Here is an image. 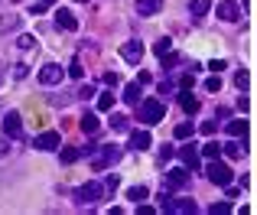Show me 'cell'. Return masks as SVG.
<instances>
[{
    "label": "cell",
    "mask_w": 257,
    "mask_h": 215,
    "mask_svg": "<svg viewBox=\"0 0 257 215\" xmlns=\"http://www.w3.org/2000/svg\"><path fill=\"white\" fill-rule=\"evenodd\" d=\"M163 114H166V104L160 98H144L137 108V121H144V124H160Z\"/></svg>",
    "instance_id": "cell-1"
},
{
    "label": "cell",
    "mask_w": 257,
    "mask_h": 215,
    "mask_svg": "<svg viewBox=\"0 0 257 215\" xmlns=\"http://www.w3.org/2000/svg\"><path fill=\"white\" fill-rule=\"evenodd\" d=\"M160 209L170 212V215H192L195 202H192V199H173L170 192H160Z\"/></svg>",
    "instance_id": "cell-2"
},
{
    "label": "cell",
    "mask_w": 257,
    "mask_h": 215,
    "mask_svg": "<svg viewBox=\"0 0 257 215\" xmlns=\"http://www.w3.org/2000/svg\"><path fill=\"white\" fill-rule=\"evenodd\" d=\"M101 196H104V183H85L75 189L78 205H94V202H101Z\"/></svg>",
    "instance_id": "cell-3"
},
{
    "label": "cell",
    "mask_w": 257,
    "mask_h": 215,
    "mask_svg": "<svg viewBox=\"0 0 257 215\" xmlns=\"http://www.w3.org/2000/svg\"><path fill=\"white\" fill-rule=\"evenodd\" d=\"M98 157L91 160V166L94 170H104V166H111V163H117V157H120V147H114V144H107V147H98Z\"/></svg>",
    "instance_id": "cell-4"
},
{
    "label": "cell",
    "mask_w": 257,
    "mask_h": 215,
    "mask_svg": "<svg viewBox=\"0 0 257 215\" xmlns=\"http://www.w3.org/2000/svg\"><path fill=\"white\" fill-rule=\"evenodd\" d=\"M205 176L212 179L215 186H228V183H231V166H228V163H218V160H212V163H208V170H205Z\"/></svg>",
    "instance_id": "cell-5"
},
{
    "label": "cell",
    "mask_w": 257,
    "mask_h": 215,
    "mask_svg": "<svg viewBox=\"0 0 257 215\" xmlns=\"http://www.w3.org/2000/svg\"><path fill=\"white\" fill-rule=\"evenodd\" d=\"M215 17L225 20V23H238V20H241V4H234V0H221V4L215 7Z\"/></svg>",
    "instance_id": "cell-6"
},
{
    "label": "cell",
    "mask_w": 257,
    "mask_h": 215,
    "mask_svg": "<svg viewBox=\"0 0 257 215\" xmlns=\"http://www.w3.org/2000/svg\"><path fill=\"white\" fill-rule=\"evenodd\" d=\"M62 78H65V69L56 65V62H46L43 69H39V82L43 85H62Z\"/></svg>",
    "instance_id": "cell-7"
},
{
    "label": "cell",
    "mask_w": 257,
    "mask_h": 215,
    "mask_svg": "<svg viewBox=\"0 0 257 215\" xmlns=\"http://www.w3.org/2000/svg\"><path fill=\"white\" fill-rule=\"evenodd\" d=\"M120 56H124V62L137 65L140 59H144V43H140V39H127V43L120 46Z\"/></svg>",
    "instance_id": "cell-8"
},
{
    "label": "cell",
    "mask_w": 257,
    "mask_h": 215,
    "mask_svg": "<svg viewBox=\"0 0 257 215\" xmlns=\"http://www.w3.org/2000/svg\"><path fill=\"white\" fill-rule=\"evenodd\" d=\"M33 147H36V150H59V147H62V137H59V131H46L33 140Z\"/></svg>",
    "instance_id": "cell-9"
},
{
    "label": "cell",
    "mask_w": 257,
    "mask_h": 215,
    "mask_svg": "<svg viewBox=\"0 0 257 215\" xmlns=\"http://www.w3.org/2000/svg\"><path fill=\"white\" fill-rule=\"evenodd\" d=\"M4 134H7V137H23V121H20V111H7Z\"/></svg>",
    "instance_id": "cell-10"
},
{
    "label": "cell",
    "mask_w": 257,
    "mask_h": 215,
    "mask_svg": "<svg viewBox=\"0 0 257 215\" xmlns=\"http://www.w3.org/2000/svg\"><path fill=\"white\" fill-rule=\"evenodd\" d=\"M176 153H179V160L189 166V170H199V160H202V157H199V147H195V144H186V147H179Z\"/></svg>",
    "instance_id": "cell-11"
},
{
    "label": "cell",
    "mask_w": 257,
    "mask_h": 215,
    "mask_svg": "<svg viewBox=\"0 0 257 215\" xmlns=\"http://www.w3.org/2000/svg\"><path fill=\"white\" fill-rule=\"evenodd\" d=\"M166 186H170V189H182V186H189V173L182 170V166H176V170L166 173Z\"/></svg>",
    "instance_id": "cell-12"
},
{
    "label": "cell",
    "mask_w": 257,
    "mask_h": 215,
    "mask_svg": "<svg viewBox=\"0 0 257 215\" xmlns=\"http://www.w3.org/2000/svg\"><path fill=\"white\" fill-rule=\"evenodd\" d=\"M56 26H62V30H69V33H75V30H78V20H75V13H72V10H65V7H62V10L56 13Z\"/></svg>",
    "instance_id": "cell-13"
},
{
    "label": "cell",
    "mask_w": 257,
    "mask_h": 215,
    "mask_svg": "<svg viewBox=\"0 0 257 215\" xmlns=\"http://www.w3.org/2000/svg\"><path fill=\"white\" fill-rule=\"evenodd\" d=\"M163 10V0H137V17H153Z\"/></svg>",
    "instance_id": "cell-14"
},
{
    "label": "cell",
    "mask_w": 257,
    "mask_h": 215,
    "mask_svg": "<svg viewBox=\"0 0 257 215\" xmlns=\"http://www.w3.org/2000/svg\"><path fill=\"white\" fill-rule=\"evenodd\" d=\"M147 147H150V134H147V131H134L131 134V150H147Z\"/></svg>",
    "instance_id": "cell-15"
},
{
    "label": "cell",
    "mask_w": 257,
    "mask_h": 215,
    "mask_svg": "<svg viewBox=\"0 0 257 215\" xmlns=\"http://www.w3.org/2000/svg\"><path fill=\"white\" fill-rule=\"evenodd\" d=\"M179 104H182V111H189V114L199 111V98L189 95V88H182V91H179Z\"/></svg>",
    "instance_id": "cell-16"
},
{
    "label": "cell",
    "mask_w": 257,
    "mask_h": 215,
    "mask_svg": "<svg viewBox=\"0 0 257 215\" xmlns=\"http://www.w3.org/2000/svg\"><path fill=\"white\" fill-rule=\"evenodd\" d=\"M221 153L231 157V160H238V157H244V147H241L238 140H228V144H221Z\"/></svg>",
    "instance_id": "cell-17"
},
{
    "label": "cell",
    "mask_w": 257,
    "mask_h": 215,
    "mask_svg": "<svg viewBox=\"0 0 257 215\" xmlns=\"http://www.w3.org/2000/svg\"><path fill=\"white\" fill-rule=\"evenodd\" d=\"M199 157H208V160H218L221 157V144H215V140H208L205 147L199 150Z\"/></svg>",
    "instance_id": "cell-18"
},
{
    "label": "cell",
    "mask_w": 257,
    "mask_h": 215,
    "mask_svg": "<svg viewBox=\"0 0 257 215\" xmlns=\"http://www.w3.org/2000/svg\"><path fill=\"white\" fill-rule=\"evenodd\" d=\"M208 7H212L208 0H192V7H189V13H192V20H202V17L208 13Z\"/></svg>",
    "instance_id": "cell-19"
},
{
    "label": "cell",
    "mask_w": 257,
    "mask_h": 215,
    "mask_svg": "<svg viewBox=\"0 0 257 215\" xmlns=\"http://www.w3.org/2000/svg\"><path fill=\"white\" fill-rule=\"evenodd\" d=\"M147 192H150L147 186H131V189H127V199L137 205V202H144V199H147Z\"/></svg>",
    "instance_id": "cell-20"
},
{
    "label": "cell",
    "mask_w": 257,
    "mask_h": 215,
    "mask_svg": "<svg viewBox=\"0 0 257 215\" xmlns=\"http://www.w3.org/2000/svg\"><path fill=\"white\" fill-rule=\"evenodd\" d=\"M10 30H20V17L7 13V17H0V33H10Z\"/></svg>",
    "instance_id": "cell-21"
},
{
    "label": "cell",
    "mask_w": 257,
    "mask_h": 215,
    "mask_svg": "<svg viewBox=\"0 0 257 215\" xmlns=\"http://www.w3.org/2000/svg\"><path fill=\"white\" fill-rule=\"evenodd\" d=\"M124 101H127V104H137V101H140V85H137V82H131V85L124 88Z\"/></svg>",
    "instance_id": "cell-22"
},
{
    "label": "cell",
    "mask_w": 257,
    "mask_h": 215,
    "mask_svg": "<svg viewBox=\"0 0 257 215\" xmlns=\"http://www.w3.org/2000/svg\"><path fill=\"white\" fill-rule=\"evenodd\" d=\"M228 134H231V137H244L247 134V121H228Z\"/></svg>",
    "instance_id": "cell-23"
},
{
    "label": "cell",
    "mask_w": 257,
    "mask_h": 215,
    "mask_svg": "<svg viewBox=\"0 0 257 215\" xmlns=\"http://www.w3.org/2000/svg\"><path fill=\"white\" fill-rule=\"evenodd\" d=\"M78 127H82L85 134H94V131H98V118H94V114H85V118L78 121Z\"/></svg>",
    "instance_id": "cell-24"
},
{
    "label": "cell",
    "mask_w": 257,
    "mask_h": 215,
    "mask_svg": "<svg viewBox=\"0 0 257 215\" xmlns=\"http://www.w3.org/2000/svg\"><path fill=\"white\" fill-rule=\"evenodd\" d=\"M78 157H82V147H65L62 150V163H75Z\"/></svg>",
    "instance_id": "cell-25"
},
{
    "label": "cell",
    "mask_w": 257,
    "mask_h": 215,
    "mask_svg": "<svg viewBox=\"0 0 257 215\" xmlns=\"http://www.w3.org/2000/svg\"><path fill=\"white\" fill-rule=\"evenodd\" d=\"M170 49H173V39H166V36H163V39H160V43H157V46H153V52H157V56H160V59H163V56H166V52H170Z\"/></svg>",
    "instance_id": "cell-26"
},
{
    "label": "cell",
    "mask_w": 257,
    "mask_h": 215,
    "mask_svg": "<svg viewBox=\"0 0 257 215\" xmlns=\"http://www.w3.org/2000/svg\"><path fill=\"white\" fill-rule=\"evenodd\" d=\"M127 121H131L127 114H114V118H111V127H114V131H127V127H131Z\"/></svg>",
    "instance_id": "cell-27"
},
{
    "label": "cell",
    "mask_w": 257,
    "mask_h": 215,
    "mask_svg": "<svg viewBox=\"0 0 257 215\" xmlns=\"http://www.w3.org/2000/svg\"><path fill=\"white\" fill-rule=\"evenodd\" d=\"M192 131H195V127L192 124H176V140H186V137H192Z\"/></svg>",
    "instance_id": "cell-28"
},
{
    "label": "cell",
    "mask_w": 257,
    "mask_h": 215,
    "mask_svg": "<svg viewBox=\"0 0 257 215\" xmlns=\"http://www.w3.org/2000/svg\"><path fill=\"white\" fill-rule=\"evenodd\" d=\"M111 108H114V95H111V91H104V95L98 98V111H111Z\"/></svg>",
    "instance_id": "cell-29"
},
{
    "label": "cell",
    "mask_w": 257,
    "mask_h": 215,
    "mask_svg": "<svg viewBox=\"0 0 257 215\" xmlns=\"http://www.w3.org/2000/svg\"><path fill=\"white\" fill-rule=\"evenodd\" d=\"M17 46H20V49H23V52L36 49V36H20V39H17Z\"/></svg>",
    "instance_id": "cell-30"
},
{
    "label": "cell",
    "mask_w": 257,
    "mask_h": 215,
    "mask_svg": "<svg viewBox=\"0 0 257 215\" xmlns=\"http://www.w3.org/2000/svg\"><path fill=\"white\" fill-rule=\"evenodd\" d=\"M234 85H238V88H241V91H244V88H247V85H251V75H247V72H244V69H241V72H238V75H234Z\"/></svg>",
    "instance_id": "cell-31"
},
{
    "label": "cell",
    "mask_w": 257,
    "mask_h": 215,
    "mask_svg": "<svg viewBox=\"0 0 257 215\" xmlns=\"http://www.w3.org/2000/svg\"><path fill=\"white\" fill-rule=\"evenodd\" d=\"M56 4V0H36V7H33V17H39V13H46L49 7Z\"/></svg>",
    "instance_id": "cell-32"
},
{
    "label": "cell",
    "mask_w": 257,
    "mask_h": 215,
    "mask_svg": "<svg viewBox=\"0 0 257 215\" xmlns=\"http://www.w3.org/2000/svg\"><path fill=\"white\" fill-rule=\"evenodd\" d=\"M208 212H212V215H228V212H231V202H215Z\"/></svg>",
    "instance_id": "cell-33"
},
{
    "label": "cell",
    "mask_w": 257,
    "mask_h": 215,
    "mask_svg": "<svg viewBox=\"0 0 257 215\" xmlns=\"http://www.w3.org/2000/svg\"><path fill=\"white\" fill-rule=\"evenodd\" d=\"M205 88H208V91H218V88H221V78H218V72H215V75L205 82Z\"/></svg>",
    "instance_id": "cell-34"
},
{
    "label": "cell",
    "mask_w": 257,
    "mask_h": 215,
    "mask_svg": "<svg viewBox=\"0 0 257 215\" xmlns=\"http://www.w3.org/2000/svg\"><path fill=\"white\" fill-rule=\"evenodd\" d=\"M215 131H218V124H215V121H205V124H202V134H205V137H212Z\"/></svg>",
    "instance_id": "cell-35"
},
{
    "label": "cell",
    "mask_w": 257,
    "mask_h": 215,
    "mask_svg": "<svg viewBox=\"0 0 257 215\" xmlns=\"http://www.w3.org/2000/svg\"><path fill=\"white\" fill-rule=\"evenodd\" d=\"M69 75H72V78H82V62H78V59L69 65Z\"/></svg>",
    "instance_id": "cell-36"
},
{
    "label": "cell",
    "mask_w": 257,
    "mask_h": 215,
    "mask_svg": "<svg viewBox=\"0 0 257 215\" xmlns=\"http://www.w3.org/2000/svg\"><path fill=\"white\" fill-rule=\"evenodd\" d=\"M114 189H117V176H107L104 179V192H114Z\"/></svg>",
    "instance_id": "cell-37"
},
{
    "label": "cell",
    "mask_w": 257,
    "mask_h": 215,
    "mask_svg": "<svg viewBox=\"0 0 257 215\" xmlns=\"http://www.w3.org/2000/svg\"><path fill=\"white\" fill-rule=\"evenodd\" d=\"M176 62H179V56H176V52L170 49V52H166V62H163V65H166V69H173V65H176Z\"/></svg>",
    "instance_id": "cell-38"
},
{
    "label": "cell",
    "mask_w": 257,
    "mask_h": 215,
    "mask_svg": "<svg viewBox=\"0 0 257 215\" xmlns=\"http://www.w3.org/2000/svg\"><path fill=\"white\" fill-rule=\"evenodd\" d=\"M104 85H107V88H114V85H117V75H114V72H107V75H104Z\"/></svg>",
    "instance_id": "cell-39"
},
{
    "label": "cell",
    "mask_w": 257,
    "mask_h": 215,
    "mask_svg": "<svg viewBox=\"0 0 257 215\" xmlns=\"http://www.w3.org/2000/svg\"><path fill=\"white\" fill-rule=\"evenodd\" d=\"M94 95V88H91V85H85V88H78V98H91Z\"/></svg>",
    "instance_id": "cell-40"
},
{
    "label": "cell",
    "mask_w": 257,
    "mask_h": 215,
    "mask_svg": "<svg viewBox=\"0 0 257 215\" xmlns=\"http://www.w3.org/2000/svg\"><path fill=\"white\" fill-rule=\"evenodd\" d=\"M173 153H176V150H173V147H163V150H160V160H170V157H173Z\"/></svg>",
    "instance_id": "cell-41"
},
{
    "label": "cell",
    "mask_w": 257,
    "mask_h": 215,
    "mask_svg": "<svg viewBox=\"0 0 257 215\" xmlns=\"http://www.w3.org/2000/svg\"><path fill=\"white\" fill-rule=\"evenodd\" d=\"M4 75H7V65L0 62V85H4Z\"/></svg>",
    "instance_id": "cell-42"
},
{
    "label": "cell",
    "mask_w": 257,
    "mask_h": 215,
    "mask_svg": "<svg viewBox=\"0 0 257 215\" xmlns=\"http://www.w3.org/2000/svg\"><path fill=\"white\" fill-rule=\"evenodd\" d=\"M4 153H10V147H7V144H0V157H4Z\"/></svg>",
    "instance_id": "cell-43"
}]
</instances>
